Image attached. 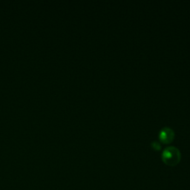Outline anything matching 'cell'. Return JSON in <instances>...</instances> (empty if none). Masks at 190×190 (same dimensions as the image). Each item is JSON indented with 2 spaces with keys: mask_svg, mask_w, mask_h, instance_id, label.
I'll use <instances>...</instances> for the list:
<instances>
[{
  "mask_svg": "<svg viewBox=\"0 0 190 190\" xmlns=\"http://www.w3.org/2000/svg\"><path fill=\"white\" fill-rule=\"evenodd\" d=\"M175 133L173 130L169 127H164L160 130L159 134V139L163 143H170L174 139Z\"/></svg>",
  "mask_w": 190,
  "mask_h": 190,
  "instance_id": "7a4b0ae2",
  "label": "cell"
},
{
  "mask_svg": "<svg viewBox=\"0 0 190 190\" xmlns=\"http://www.w3.org/2000/svg\"><path fill=\"white\" fill-rule=\"evenodd\" d=\"M181 153L177 148L170 146L166 148L162 153V159L166 164L169 166H175L181 160Z\"/></svg>",
  "mask_w": 190,
  "mask_h": 190,
  "instance_id": "6da1fadb",
  "label": "cell"
},
{
  "mask_svg": "<svg viewBox=\"0 0 190 190\" xmlns=\"http://www.w3.org/2000/svg\"><path fill=\"white\" fill-rule=\"evenodd\" d=\"M151 146H152V147L153 148L154 150H160V148H161V146H160V144L158 142H157V141L152 142V144H151Z\"/></svg>",
  "mask_w": 190,
  "mask_h": 190,
  "instance_id": "3957f363",
  "label": "cell"
}]
</instances>
